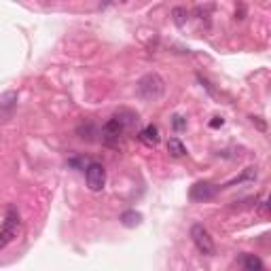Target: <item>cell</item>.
I'll list each match as a JSON object with an SVG mask.
<instances>
[{
  "label": "cell",
  "mask_w": 271,
  "mask_h": 271,
  "mask_svg": "<svg viewBox=\"0 0 271 271\" xmlns=\"http://www.w3.org/2000/svg\"><path fill=\"white\" fill-rule=\"evenodd\" d=\"M172 127H174L176 132H182L184 127H187V119H184L182 115H174L172 117Z\"/></svg>",
  "instance_id": "9a60e30c"
},
{
  "label": "cell",
  "mask_w": 271,
  "mask_h": 271,
  "mask_svg": "<svg viewBox=\"0 0 271 271\" xmlns=\"http://www.w3.org/2000/svg\"><path fill=\"white\" fill-rule=\"evenodd\" d=\"M225 125V119H220V117H214L212 121H210V127L212 130H218V127H223Z\"/></svg>",
  "instance_id": "e0dca14e"
},
{
  "label": "cell",
  "mask_w": 271,
  "mask_h": 271,
  "mask_svg": "<svg viewBox=\"0 0 271 271\" xmlns=\"http://www.w3.org/2000/svg\"><path fill=\"white\" fill-rule=\"evenodd\" d=\"M138 140L142 142L144 146H148V148H155L157 144H159V130H157V125H146L144 130H140V134H138Z\"/></svg>",
  "instance_id": "52a82bcc"
},
{
  "label": "cell",
  "mask_w": 271,
  "mask_h": 271,
  "mask_svg": "<svg viewBox=\"0 0 271 271\" xmlns=\"http://www.w3.org/2000/svg\"><path fill=\"white\" fill-rule=\"evenodd\" d=\"M121 225L127 227V229H134V227H138L142 223V214L140 212H136V210H127L121 214Z\"/></svg>",
  "instance_id": "30bf717a"
},
{
  "label": "cell",
  "mask_w": 271,
  "mask_h": 271,
  "mask_svg": "<svg viewBox=\"0 0 271 271\" xmlns=\"http://www.w3.org/2000/svg\"><path fill=\"white\" fill-rule=\"evenodd\" d=\"M138 115H136L134 110L130 108H119L115 115H112L106 123L102 125V132H100V136H102V142L108 146H119V140L123 138L125 132L134 130L136 125H138Z\"/></svg>",
  "instance_id": "6da1fadb"
},
{
  "label": "cell",
  "mask_w": 271,
  "mask_h": 271,
  "mask_svg": "<svg viewBox=\"0 0 271 271\" xmlns=\"http://www.w3.org/2000/svg\"><path fill=\"white\" fill-rule=\"evenodd\" d=\"M191 239H193L195 248H197V250L202 252V254L212 256L214 252H216V244H214L210 231L205 229L203 225H193V227H191Z\"/></svg>",
  "instance_id": "277c9868"
},
{
  "label": "cell",
  "mask_w": 271,
  "mask_h": 271,
  "mask_svg": "<svg viewBox=\"0 0 271 271\" xmlns=\"http://www.w3.org/2000/svg\"><path fill=\"white\" fill-rule=\"evenodd\" d=\"M250 119H252V123H254L256 127H259L261 132H267V123H265V121H263L261 117H250Z\"/></svg>",
  "instance_id": "2e32d148"
},
{
  "label": "cell",
  "mask_w": 271,
  "mask_h": 271,
  "mask_svg": "<svg viewBox=\"0 0 271 271\" xmlns=\"http://www.w3.org/2000/svg\"><path fill=\"white\" fill-rule=\"evenodd\" d=\"M17 229H19V214L15 208H9V212L4 216V223L0 227V250H4L17 237Z\"/></svg>",
  "instance_id": "3957f363"
},
{
  "label": "cell",
  "mask_w": 271,
  "mask_h": 271,
  "mask_svg": "<svg viewBox=\"0 0 271 271\" xmlns=\"http://www.w3.org/2000/svg\"><path fill=\"white\" fill-rule=\"evenodd\" d=\"M218 191H220V187L218 184H214V182H195L189 191V197L193 199V202L202 203V202H210V199H214L218 195Z\"/></svg>",
  "instance_id": "8992f818"
},
{
  "label": "cell",
  "mask_w": 271,
  "mask_h": 271,
  "mask_svg": "<svg viewBox=\"0 0 271 271\" xmlns=\"http://www.w3.org/2000/svg\"><path fill=\"white\" fill-rule=\"evenodd\" d=\"M76 134H78V138H83V140H87V142L96 140V136H100L94 121H85V123H81V125L76 127Z\"/></svg>",
  "instance_id": "9c48e42d"
},
{
  "label": "cell",
  "mask_w": 271,
  "mask_h": 271,
  "mask_svg": "<svg viewBox=\"0 0 271 271\" xmlns=\"http://www.w3.org/2000/svg\"><path fill=\"white\" fill-rule=\"evenodd\" d=\"M17 106V91H4L2 96H0V112H2L4 117H9L13 110H15Z\"/></svg>",
  "instance_id": "ba28073f"
},
{
  "label": "cell",
  "mask_w": 271,
  "mask_h": 271,
  "mask_svg": "<svg viewBox=\"0 0 271 271\" xmlns=\"http://www.w3.org/2000/svg\"><path fill=\"white\" fill-rule=\"evenodd\" d=\"M85 180H87L89 191H94V193H100V191L104 189V184H106V169H104L102 163L91 161L89 166L85 168Z\"/></svg>",
  "instance_id": "5b68a950"
},
{
  "label": "cell",
  "mask_w": 271,
  "mask_h": 271,
  "mask_svg": "<svg viewBox=\"0 0 271 271\" xmlns=\"http://www.w3.org/2000/svg\"><path fill=\"white\" fill-rule=\"evenodd\" d=\"M254 178H256V168H246L239 176H235L233 180L225 182L220 189H229V187H235V184H241V182H246V180H254Z\"/></svg>",
  "instance_id": "8fae6325"
},
{
  "label": "cell",
  "mask_w": 271,
  "mask_h": 271,
  "mask_svg": "<svg viewBox=\"0 0 271 271\" xmlns=\"http://www.w3.org/2000/svg\"><path fill=\"white\" fill-rule=\"evenodd\" d=\"M244 17H246V6L237 4V9H235V19H244Z\"/></svg>",
  "instance_id": "ac0fdd59"
},
{
  "label": "cell",
  "mask_w": 271,
  "mask_h": 271,
  "mask_svg": "<svg viewBox=\"0 0 271 271\" xmlns=\"http://www.w3.org/2000/svg\"><path fill=\"white\" fill-rule=\"evenodd\" d=\"M168 153L174 157V159H180V157L187 155V148H184V144L178 138H169L168 140Z\"/></svg>",
  "instance_id": "4fadbf2b"
},
{
  "label": "cell",
  "mask_w": 271,
  "mask_h": 271,
  "mask_svg": "<svg viewBox=\"0 0 271 271\" xmlns=\"http://www.w3.org/2000/svg\"><path fill=\"white\" fill-rule=\"evenodd\" d=\"M172 17H174V24L178 28H182L184 21H187V17H189V13H187L184 6H174V9H172Z\"/></svg>",
  "instance_id": "5bb4252c"
},
{
  "label": "cell",
  "mask_w": 271,
  "mask_h": 271,
  "mask_svg": "<svg viewBox=\"0 0 271 271\" xmlns=\"http://www.w3.org/2000/svg\"><path fill=\"white\" fill-rule=\"evenodd\" d=\"M241 263H244L246 271H265L263 267V261L256 254H241Z\"/></svg>",
  "instance_id": "7c38bea8"
},
{
  "label": "cell",
  "mask_w": 271,
  "mask_h": 271,
  "mask_svg": "<svg viewBox=\"0 0 271 271\" xmlns=\"http://www.w3.org/2000/svg\"><path fill=\"white\" fill-rule=\"evenodd\" d=\"M166 94V81L161 74L157 72H148L136 83V96L144 102H157Z\"/></svg>",
  "instance_id": "7a4b0ae2"
},
{
  "label": "cell",
  "mask_w": 271,
  "mask_h": 271,
  "mask_svg": "<svg viewBox=\"0 0 271 271\" xmlns=\"http://www.w3.org/2000/svg\"><path fill=\"white\" fill-rule=\"evenodd\" d=\"M267 212V202H261V205H259V214H265Z\"/></svg>",
  "instance_id": "d6986e66"
}]
</instances>
